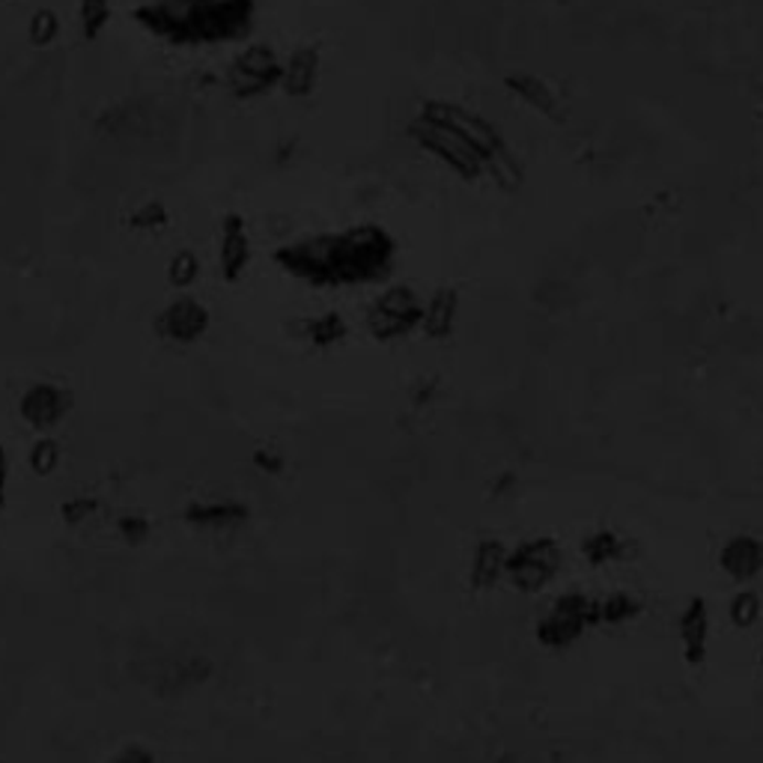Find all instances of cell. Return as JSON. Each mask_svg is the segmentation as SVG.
<instances>
[{
	"label": "cell",
	"instance_id": "1",
	"mask_svg": "<svg viewBox=\"0 0 763 763\" xmlns=\"http://www.w3.org/2000/svg\"><path fill=\"white\" fill-rule=\"evenodd\" d=\"M397 257V241L379 224H358L343 233L308 236L283 245L275 260L287 275L313 287L373 283L388 278Z\"/></svg>",
	"mask_w": 763,
	"mask_h": 763
},
{
	"label": "cell",
	"instance_id": "2",
	"mask_svg": "<svg viewBox=\"0 0 763 763\" xmlns=\"http://www.w3.org/2000/svg\"><path fill=\"white\" fill-rule=\"evenodd\" d=\"M254 0H152L135 10L141 28L173 45L241 40L254 28Z\"/></svg>",
	"mask_w": 763,
	"mask_h": 763
},
{
	"label": "cell",
	"instance_id": "3",
	"mask_svg": "<svg viewBox=\"0 0 763 763\" xmlns=\"http://www.w3.org/2000/svg\"><path fill=\"white\" fill-rule=\"evenodd\" d=\"M600 626L597 597L584 591H567L555 597V603L540 614L534 626V638L546 651H570L584 635Z\"/></svg>",
	"mask_w": 763,
	"mask_h": 763
},
{
	"label": "cell",
	"instance_id": "4",
	"mask_svg": "<svg viewBox=\"0 0 763 763\" xmlns=\"http://www.w3.org/2000/svg\"><path fill=\"white\" fill-rule=\"evenodd\" d=\"M409 135L412 141L427 150L430 155H436L439 161H444L453 173H460L462 180H474L483 173V155L474 150L472 143L462 138L460 131L451 129L448 122H442L439 117H432L421 108V114L409 122Z\"/></svg>",
	"mask_w": 763,
	"mask_h": 763
},
{
	"label": "cell",
	"instance_id": "5",
	"mask_svg": "<svg viewBox=\"0 0 763 763\" xmlns=\"http://www.w3.org/2000/svg\"><path fill=\"white\" fill-rule=\"evenodd\" d=\"M561 546L552 537H531V540H523L511 549L504 579L525 597H537L555 582V576L561 572Z\"/></svg>",
	"mask_w": 763,
	"mask_h": 763
},
{
	"label": "cell",
	"instance_id": "6",
	"mask_svg": "<svg viewBox=\"0 0 763 763\" xmlns=\"http://www.w3.org/2000/svg\"><path fill=\"white\" fill-rule=\"evenodd\" d=\"M423 322L421 295L409 287H391L367 311V332L379 343L400 341Z\"/></svg>",
	"mask_w": 763,
	"mask_h": 763
},
{
	"label": "cell",
	"instance_id": "7",
	"mask_svg": "<svg viewBox=\"0 0 763 763\" xmlns=\"http://www.w3.org/2000/svg\"><path fill=\"white\" fill-rule=\"evenodd\" d=\"M283 63L269 45H251L233 61L227 84L236 99H260L275 87H281Z\"/></svg>",
	"mask_w": 763,
	"mask_h": 763
},
{
	"label": "cell",
	"instance_id": "8",
	"mask_svg": "<svg viewBox=\"0 0 763 763\" xmlns=\"http://www.w3.org/2000/svg\"><path fill=\"white\" fill-rule=\"evenodd\" d=\"M677 642L684 653L686 665L701 668L710 659V642H713V612L703 597L686 600V605L677 614Z\"/></svg>",
	"mask_w": 763,
	"mask_h": 763
},
{
	"label": "cell",
	"instance_id": "9",
	"mask_svg": "<svg viewBox=\"0 0 763 763\" xmlns=\"http://www.w3.org/2000/svg\"><path fill=\"white\" fill-rule=\"evenodd\" d=\"M69 412L72 394L61 385H51V382H36L21 394L19 400V415L24 418V423L40 432H51L54 427H61Z\"/></svg>",
	"mask_w": 763,
	"mask_h": 763
},
{
	"label": "cell",
	"instance_id": "10",
	"mask_svg": "<svg viewBox=\"0 0 763 763\" xmlns=\"http://www.w3.org/2000/svg\"><path fill=\"white\" fill-rule=\"evenodd\" d=\"M716 563H719V570L724 572V579H731V582L740 584V588L757 582L763 576V537L749 531L731 534V537L719 546Z\"/></svg>",
	"mask_w": 763,
	"mask_h": 763
},
{
	"label": "cell",
	"instance_id": "11",
	"mask_svg": "<svg viewBox=\"0 0 763 763\" xmlns=\"http://www.w3.org/2000/svg\"><path fill=\"white\" fill-rule=\"evenodd\" d=\"M423 111L432 114V117H439V120L448 122L451 129L460 131L462 138L472 143L474 150L481 152L483 161L504 147L502 135L495 131V126H490V122L483 120L481 114L469 111V108H462V105H451V101H427V105H423ZM483 168H486V164H483Z\"/></svg>",
	"mask_w": 763,
	"mask_h": 763
},
{
	"label": "cell",
	"instance_id": "12",
	"mask_svg": "<svg viewBox=\"0 0 763 763\" xmlns=\"http://www.w3.org/2000/svg\"><path fill=\"white\" fill-rule=\"evenodd\" d=\"M159 334L164 341L180 343V346H191L197 343L209 329V311L203 308L197 299L191 295H180L173 299L164 311H161L159 320Z\"/></svg>",
	"mask_w": 763,
	"mask_h": 763
},
{
	"label": "cell",
	"instance_id": "13",
	"mask_svg": "<svg viewBox=\"0 0 763 763\" xmlns=\"http://www.w3.org/2000/svg\"><path fill=\"white\" fill-rule=\"evenodd\" d=\"M507 555L511 549L495 537H486L474 546L472 563H469V579L474 591H493L507 576Z\"/></svg>",
	"mask_w": 763,
	"mask_h": 763
},
{
	"label": "cell",
	"instance_id": "14",
	"mask_svg": "<svg viewBox=\"0 0 763 763\" xmlns=\"http://www.w3.org/2000/svg\"><path fill=\"white\" fill-rule=\"evenodd\" d=\"M251 236L239 215H227L222 230V275L224 281H239L251 266Z\"/></svg>",
	"mask_w": 763,
	"mask_h": 763
},
{
	"label": "cell",
	"instance_id": "15",
	"mask_svg": "<svg viewBox=\"0 0 763 763\" xmlns=\"http://www.w3.org/2000/svg\"><path fill=\"white\" fill-rule=\"evenodd\" d=\"M185 519L203 531H233L245 525L248 507L239 502H194L185 511Z\"/></svg>",
	"mask_w": 763,
	"mask_h": 763
},
{
	"label": "cell",
	"instance_id": "16",
	"mask_svg": "<svg viewBox=\"0 0 763 763\" xmlns=\"http://www.w3.org/2000/svg\"><path fill=\"white\" fill-rule=\"evenodd\" d=\"M316 84H320V54L313 49L292 51L290 61H283V90L295 99H304L316 90Z\"/></svg>",
	"mask_w": 763,
	"mask_h": 763
},
{
	"label": "cell",
	"instance_id": "17",
	"mask_svg": "<svg viewBox=\"0 0 763 763\" xmlns=\"http://www.w3.org/2000/svg\"><path fill=\"white\" fill-rule=\"evenodd\" d=\"M504 84H507V90H511L516 99L525 101L528 108H534V111L542 114V117H558V114H561V101H558L555 90L546 80L537 78V75H523V72H516V75H507Z\"/></svg>",
	"mask_w": 763,
	"mask_h": 763
},
{
	"label": "cell",
	"instance_id": "18",
	"mask_svg": "<svg viewBox=\"0 0 763 763\" xmlns=\"http://www.w3.org/2000/svg\"><path fill=\"white\" fill-rule=\"evenodd\" d=\"M456 311H460V299L453 290H436L430 302L423 304L421 329L432 341H444L451 337L453 325H456Z\"/></svg>",
	"mask_w": 763,
	"mask_h": 763
},
{
	"label": "cell",
	"instance_id": "19",
	"mask_svg": "<svg viewBox=\"0 0 763 763\" xmlns=\"http://www.w3.org/2000/svg\"><path fill=\"white\" fill-rule=\"evenodd\" d=\"M579 549H582V558L591 567H612V563H617L626 555V542L612 528H597V531L584 537Z\"/></svg>",
	"mask_w": 763,
	"mask_h": 763
},
{
	"label": "cell",
	"instance_id": "20",
	"mask_svg": "<svg viewBox=\"0 0 763 763\" xmlns=\"http://www.w3.org/2000/svg\"><path fill=\"white\" fill-rule=\"evenodd\" d=\"M597 605H600V626H626L638 621L644 612L642 597L633 591L605 593L603 600H597Z\"/></svg>",
	"mask_w": 763,
	"mask_h": 763
},
{
	"label": "cell",
	"instance_id": "21",
	"mask_svg": "<svg viewBox=\"0 0 763 763\" xmlns=\"http://www.w3.org/2000/svg\"><path fill=\"white\" fill-rule=\"evenodd\" d=\"M763 617V597L754 588H740L728 600V621L737 626V630H752L757 626V621Z\"/></svg>",
	"mask_w": 763,
	"mask_h": 763
},
{
	"label": "cell",
	"instance_id": "22",
	"mask_svg": "<svg viewBox=\"0 0 763 763\" xmlns=\"http://www.w3.org/2000/svg\"><path fill=\"white\" fill-rule=\"evenodd\" d=\"M483 173H490L502 189H519V185H523V168H519L516 155L507 152V147H502V150L493 152V155L486 159Z\"/></svg>",
	"mask_w": 763,
	"mask_h": 763
},
{
	"label": "cell",
	"instance_id": "23",
	"mask_svg": "<svg viewBox=\"0 0 763 763\" xmlns=\"http://www.w3.org/2000/svg\"><path fill=\"white\" fill-rule=\"evenodd\" d=\"M80 31L87 40H99L111 21V0H78Z\"/></svg>",
	"mask_w": 763,
	"mask_h": 763
},
{
	"label": "cell",
	"instance_id": "24",
	"mask_svg": "<svg viewBox=\"0 0 763 763\" xmlns=\"http://www.w3.org/2000/svg\"><path fill=\"white\" fill-rule=\"evenodd\" d=\"M346 334H350V329L337 313H325V316L308 322V337H311L313 346H337Z\"/></svg>",
	"mask_w": 763,
	"mask_h": 763
},
{
	"label": "cell",
	"instance_id": "25",
	"mask_svg": "<svg viewBox=\"0 0 763 763\" xmlns=\"http://www.w3.org/2000/svg\"><path fill=\"white\" fill-rule=\"evenodd\" d=\"M197 275H201V260H197V254L194 251H180L171 260V266H168V281H171V287H176V290L191 287V283L197 281Z\"/></svg>",
	"mask_w": 763,
	"mask_h": 763
},
{
	"label": "cell",
	"instance_id": "26",
	"mask_svg": "<svg viewBox=\"0 0 763 763\" xmlns=\"http://www.w3.org/2000/svg\"><path fill=\"white\" fill-rule=\"evenodd\" d=\"M57 465H61V444L45 436L31 448V469L42 477H49V474L57 472Z\"/></svg>",
	"mask_w": 763,
	"mask_h": 763
},
{
	"label": "cell",
	"instance_id": "27",
	"mask_svg": "<svg viewBox=\"0 0 763 763\" xmlns=\"http://www.w3.org/2000/svg\"><path fill=\"white\" fill-rule=\"evenodd\" d=\"M61 36V19L51 10H40L31 21V42L33 45H51Z\"/></svg>",
	"mask_w": 763,
	"mask_h": 763
},
{
	"label": "cell",
	"instance_id": "28",
	"mask_svg": "<svg viewBox=\"0 0 763 763\" xmlns=\"http://www.w3.org/2000/svg\"><path fill=\"white\" fill-rule=\"evenodd\" d=\"M117 528H120L122 540L131 542V546H141V542L150 540V534H152L150 519H143V516H138V513H126L120 523H117Z\"/></svg>",
	"mask_w": 763,
	"mask_h": 763
},
{
	"label": "cell",
	"instance_id": "29",
	"mask_svg": "<svg viewBox=\"0 0 763 763\" xmlns=\"http://www.w3.org/2000/svg\"><path fill=\"white\" fill-rule=\"evenodd\" d=\"M131 224L138 230H161L168 224V209L161 203H143L141 209L131 215Z\"/></svg>",
	"mask_w": 763,
	"mask_h": 763
},
{
	"label": "cell",
	"instance_id": "30",
	"mask_svg": "<svg viewBox=\"0 0 763 763\" xmlns=\"http://www.w3.org/2000/svg\"><path fill=\"white\" fill-rule=\"evenodd\" d=\"M96 513H99V502L96 498H72V502L63 504V519L69 525L90 523Z\"/></svg>",
	"mask_w": 763,
	"mask_h": 763
},
{
	"label": "cell",
	"instance_id": "31",
	"mask_svg": "<svg viewBox=\"0 0 763 763\" xmlns=\"http://www.w3.org/2000/svg\"><path fill=\"white\" fill-rule=\"evenodd\" d=\"M10 477H12L10 453H7V448L0 444V513L7 511V504H10Z\"/></svg>",
	"mask_w": 763,
	"mask_h": 763
},
{
	"label": "cell",
	"instance_id": "32",
	"mask_svg": "<svg viewBox=\"0 0 763 763\" xmlns=\"http://www.w3.org/2000/svg\"><path fill=\"white\" fill-rule=\"evenodd\" d=\"M111 763H155V754L147 749V745H126L120 752L114 754Z\"/></svg>",
	"mask_w": 763,
	"mask_h": 763
},
{
	"label": "cell",
	"instance_id": "33",
	"mask_svg": "<svg viewBox=\"0 0 763 763\" xmlns=\"http://www.w3.org/2000/svg\"><path fill=\"white\" fill-rule=\"evenodd\" d=\"M761 671H763V653H761Z\"/></svg>",
	"mask_w": 763,
	"mask_h": 763
}]
</instances>
